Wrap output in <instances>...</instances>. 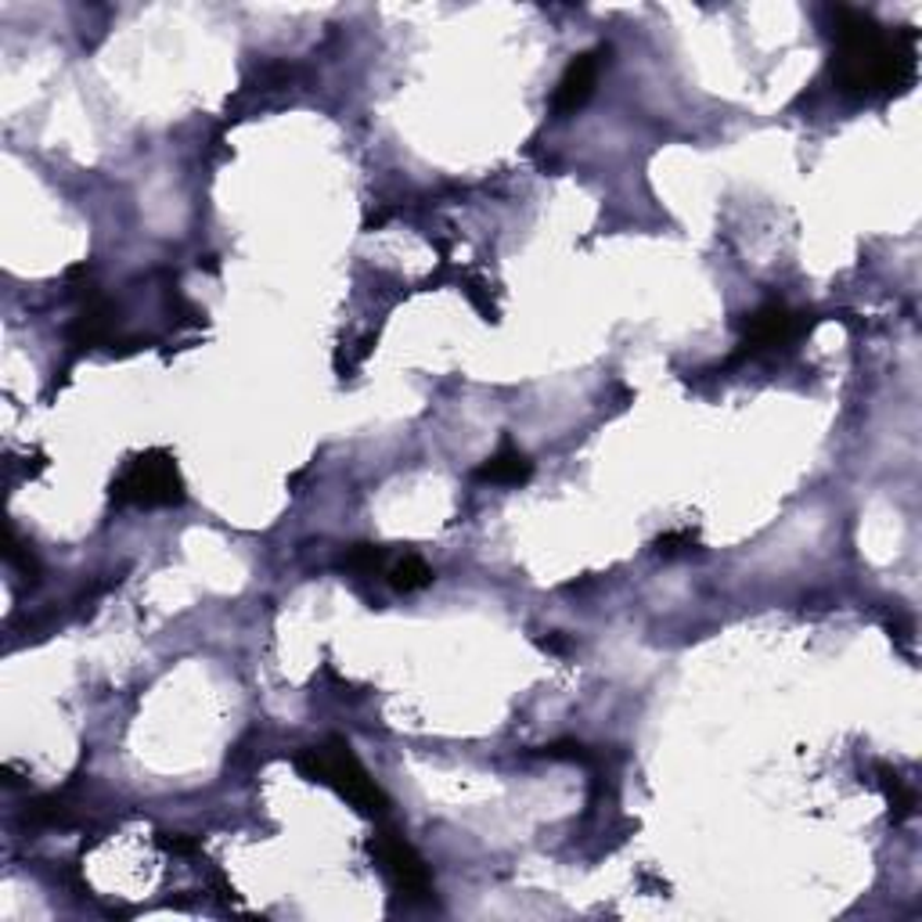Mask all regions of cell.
<instances>
[{
	"label": "cell",
	"mask_w": 922,
	"mask_h": 922,
	"mask_svg": "<svg viewBox=\"0 0 922 922\" xmlns=\"http://www.w3.org/2000/svg\"><path fill=\"white\" fill-rule=\"evenodd\" d=\"M836 37L833 76L844 94H901L915 79V29L886 37L864 11L829 8Z\"/></svg>",
	"instance_id": "obj_1"
},
{
	"label": "cell",
	"mask_w": 922,
	"mask_h": 922,
	"mask_svg": "<svg viewBox=\"0 0 922 922\" xmlns=\"http://www.w3.org/2000/svg\"><path fill=\"white\" fill-rule=\"evenodd\" d=\"M295 768L303 771L311 782H321L328 790H336L343 800H350L364 814H382L390 800L368 775V768L361 765L357 754L350 749L346 738H328L325 746H311L295 757Z\"/></svg>",
	"instance_id": "obj_2"
},
{
	"label": "cell",
	"mask_w": 922,
	"mask_h": 922,
	"mask_svg": "<svg viewBox=\"0 0 922 922\" xmlns=\"http://www.w3.org/2000/svg\"><path fill=\"white\" fill-rule=\"evenodd\" d=\"M112 501L116 505H138V508H166L185 501V480L166 451H144L127 462V469L112 483Z\"/></svg>",
	"instance_id": "obj_3"
},
{
	"label": "cell",
	"mask_w": 922,
	"mask_h": 922,
	"mask_svg": "<svg viewBox=\"0 0 922 922\" xmlns=\"http://www.w3.org/2000/svg\"><path fill=\"white\" fill-rule=\"evenodd\" d=\"M368 850L404 897H412V901H426V897L432 894V875L426 869V861L418 858L407 839H401L396 833H379L368 844Z\"/></svg>",
	"instance_id": "obj_4"
},
{
	"label": "cell",
	"mask_w": 922,
	"mask_h": 922,
	"mask_svg": "<svg viewBox=\"0 0 922 922\" xmlns=\"http://www.w3.org/2000/svg\"><path fill=\"white\" fill-rule=\"evenodd\" d=\"M811 321H804V314H793L785 303H765L760 311H754L746 317V328H743V343H738V354L735 361L743 357H754V354H765V350H775V346H790L796 343Z\"/></svg>",
	"instance_id": "obj_5"
},
{
	"label": "cell",
	"mask_w": 922,
	"mask_h": 922,
	"mask_svg": "<svg viewBox=\"0 0 922 922\" xmlns=\"http://www.w3.org/2000/svg\"><path fill=\"white\" fill-rule=\"evenodd\" d=\"M602 54H606V48L584 51L566 65V73H563L559 87H555V98H552V109L559 112V116H573L577 109L588 105L591 90H595L598 70H602Z\"/></svg>",
	"instance_id": "obj_6"
},
{
	"label": "cell",
	"mask_w": 922,
	"mask_h": 922,
	"mask_svg": "<svg viewBox=\"0 0 922 922\" xmlns=\"http://www.w3.org/2000/svg\"><path fill=\"white\" fill-rule=\"evenodd\" d=\"M472 476L480 483H491V487H519L533 476V465L519 447H511V440H505Z\"/></svg>",
	"instance_id": "obj_7"
},
{
	"label": "cell",
	"mask_w": 922,
	"mask_h": 922,
	"mask_svg": "<svg viewBox=\"0 0 922 922\" xmlns=\"http://www.w3.org/2000/svg\"><path fill=\"white\" fill-rule=\"evenodd\" d=\"M70 339L76 346H101L112 339V303L101 300V295H90L87 306L79 311V317L70 328Z\"/></svg>",
	"instance_id": "obj_8"
},
{
	"label": "cell",
	"mask_w": 922,
	"mask_h": 922,
	"mask_svg": "<svg viewBox=\"0 0 922 922\" xmlns=\"http://www.w3.org/2000/svg\"><path fill=\"white\" fill-rule=\"evenodd\" d=\"M386 580H390V588H396V591H422L437 577H432V569H429L426 559H418V555H404V559H396L390 566Z\"/></svg>",
	"instance_id": "obj_9"
},
{
	"label": "cell",
	"mask_w": 922,
	"mask_h": 922,
	"mask_svg": "<svg viewBox=\"0 0 922 922\" xmlns=\"http://www.w3.org/2000/svg\"><path fill=\"white\" fill-rule=\"evenodd\" d=\"M875 771H880V790L886 796V804H891V814L897 818V822L908 818V814H915V793L908 790L905 779L897 775L894 768H886V765H880Z\"/></svg>",
	"instance_id": "obj_10"
},
{
	"label": "cell",
	"mask_w": 922,
	"mask_h": 922,
	"mask_svg": "<svg viewBox=\"0 0 922 922\" xmlns=\"http://www.w3.org/2000/svg\"><path fill=\"white\" fill-rule=\"evenodd\" d=\"M4 559H8V566H15L22 577H29V580H37L40 577V563H37V555H33L26 544L18 541V533L15 530H4Z\"/></svg>",
	"instance_id": "obj_11"
},
{
	"label": "cell",
	"mask_w": 922,
	"mask_h": 922,
	"mask_svg": "<svg viewBox=\"0 0 922 922\" xmlns=\"http://www.w3.org/2000/svg\"><path fill=\"white\" fill-rule=\"evenodd\" d=\"M382 563H386V548H379V544H354V548L343 555V566L357 569V573H375Z\"/></svg>",
	"instance_id": "obj_12"
},
{
	"label": "cell",
	"mask_w": 922,
	"mask_h": 922,
	"mask_svg": "<svg viewBox=\"0 0 922 922\" xmlns=\"http://www.w3.org/2000/svg\"><path fill=\"white\" fill-rule=\"evenodd\" d=\"M692 544H696V538H692V530H670V533H664V538L656 541V552L674 555V552L692 548Z\"/></svg>",
	"instance_id": "obj_13"
},
{
	"label": "cell",
	"mask_w": 922,
	"mask_h": 922,
	"mask_svg": "<svg viewBox=\"0 0 922 922\" xmlns=\"http://www.w3.org/2000/svg\"><path fill=\"white\" fill-rule=\"evenodd\" d=\"M541 757H552V760H588L584 746L580 743H552L541 749Z\"/></svg>",
	"instance_id": "obj_14"
},
{
	"label": "cell",
	"mask_w": 922,
	"mask_h": 922,
	"mask_svg": "<svg viewBox=\"0 0 922 922\" xmlns=\"http://www.w3.org/2000/svg\"><path fill=\"white\" fill-rule=\"evenodd\" d=\"M159 844H163L166 850H174V854H195V850H199V844H195V839H185V836H180V833H174V836L166 833L163 839H159Z\"/></svg>",
	"instance_id": "obj_15"
},
{
	"label": "cell",
	"mask_w": 922,
	"mask_h": 922,
	"mask_svg": "<svg viewBox=\"0 0 922 922\" xmlns=\"http://www.w3.org/2000/svg\"><path fill=\"white\" fill-rule=\"evenodd\" d=\"M541 645L548 648V653H566V648H569V642H566V639H559V634H552V639H544Z\"/></svg>",
	"instance_id": "obj_16"
}]
</instances>
